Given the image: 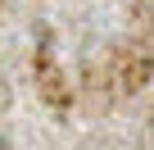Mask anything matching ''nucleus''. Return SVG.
Wrapping results in <instances>:
<instances>
[{
  "label": "nucleus",
  "instance_id": "obj_1",
  "mask_svg": "<svg viewBox=\"0 0 154 150\" xmlns=\"http://www.w3.org/2000/svg\"><path fill=\"white\" fill-rule=\"evenodd\" d=\"M0 150H5V145H0Z\"/></svg>",
  "mask_w": 154,
  "mask_h": 150
}]
</instances>
